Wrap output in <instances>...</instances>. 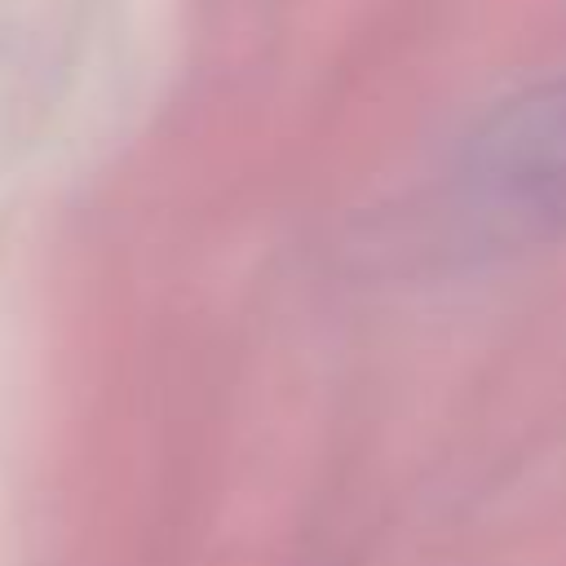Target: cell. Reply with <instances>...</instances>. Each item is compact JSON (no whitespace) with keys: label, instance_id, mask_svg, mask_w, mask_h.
Here are the masks:
<instances>
[{"label":"cell","instance_id":"cell-1","mask_svg":"<svg viewBox=\"0 0 566 566\" xmlns=\"http://www.w3.org/2000/svg\"><path fill=\"white\" fill-rule=\"evenodd\" d=\"M478 217L509 234H566V80L500 102L460 150Z\"/></svg>","mask_w":566,"mask_h":566}]
</instances>
